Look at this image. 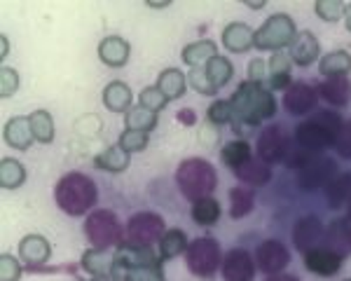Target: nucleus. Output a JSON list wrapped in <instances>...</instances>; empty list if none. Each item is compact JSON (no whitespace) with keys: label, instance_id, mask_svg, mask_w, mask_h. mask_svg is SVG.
<instances>
[{"label":"nucleus","instance_id":"f257e3e1","mask_svg":"<svg viewBox=\"0 0 351 281\" xmlns=\"http://www.w3.org/2000/svg\"><path fill=\"white\" fill-rule=\"evenodd\" d=\"M232 108V127L241 134L246 127H260L265 120L276 115V99L267 84L260 82H241L230 99Z\"/></svg>","mask_w":351,"mask_h":281},{"label":"nucleus","instance_id":"f03ea898","mask_svg":"<svg viewBox=\"0 0 351 281\" xmlns=\"http://www.w3.org/2000/svg\"><path fill=\"white\" fill-rule=\"evenodd\" d=\"M54 201L66 216H89L99 201V188L87 173L71 171L56 183Z\"/></svg>","mask_w":351,"mask_h":281},{"label":"nucleus","instance_id":"7ed1b4c3","mask_svg":"<svg viewBox=\"0 0 351 281\" xmlns=\"http://www.w3.org/2000/svg\"><path fill=\"white\" fill-rule=\"evenodd\" d=\"M342 117L339 112L332 110H319L309 117V120L300 122L295 127V136H293V143L300 145V148L309 150V153L324 155L326 148L335 145L337 134L342 129Z\"/></svg>","mask_w":351,"mask_h":281},{"label":"nucleus","instance_id":"20e7f679","mask_svg":"<svg viewBox=\"0 0 351 281\" xmlns=\"http://www.w3.org/2000/svg\"><path fill=\"white\" fill-rule=\"evenodd\" d=\"M176 185H178L180 195L195 204L204 197L213 195V190L218 188V173L211 162L202 160V157H188L176 169Z\"/></svg>","mask_w":351,"mask_h":281},{"label":"nucleus","instance_id":"39448f33","mask_svg":"<svg viewBox=\"0 0 351 281\" xmlns=\"http://www.w3.org/2000/svg\"><path fill=\"white\" fill-rule=\"evenodd\" d=\"M84 237L92 249H117L124 244V228L110 209H94L84 218Z\"/></svg>","mask_w":351,"mask_h":281},{"label":"nucleus","instance_id":"423d86ee","mask_svg":"<svg viewBox=\"0 0 351 281\" xmlns=\"http://www.w3.org/2000/svg\"><path fill=\"white\" fill-rule=\"evenodd\" d=\"M298 38L295 21L284 12H276L265 19V24L256 31V42L253 47L263 52H281L284 47H291Z\"/></svg>","mask_w":351,"mask_h":281},{"label":"nucleus","instance_id":"0eeeda50","mask_svg":"<svg viewBox=\"0 0 351 281\" xmlns=\"http://www.w3.org/2000/svg\"><path fill=\"white\" fill-rule=\"evenodd\" d=\"M185 260H188V269L195 277L211 279L223 267V251L213 237H197L195 241H190L188 251H185Z\"/></svg>","mask_w":351,"mask_h":281},{"label":"nucleus","instance_id":"6e6552de","mask_svg":"<svg viewBox=\"0 0 351 281\" xmlns=\"http://www.w3.org/2000/svg\"><path fill=\"white\" fill-rule=\"evenodd\" d=\"M164 218L160 213L152 211H141L134 213L127 221V228H124V241L134 246H145V249H152L155 244H160V239L164 237L167 228H164Z\"/></svg>","mask_w":351,"mask_h":281},{"label":"nucleus","instance_id":"1a4fd4ad","mask_svg":"<svg viewBox=\"0 0 351 281\" xmlns=\"http://www.w3.org/2000/svg\"><path fill=\"white\" fill-rule=\"evenodd\" d=\"M337 176V164L326 155L314 157L302 169H298V188L302 193H316Z\"/></svg>","mask_w":351,"mask_h":281},{"label":"nucleus","instance_id":"9d476101","mask_svg":"<svg viewBox=\"0 0 351 281\" xmlns=\"http://www.w3.org/2000/svg\"><path fill=\"white\" fill-rule=\"evenodd\" d=\"M253 258H256V267L260 272L271 277V274H281L288 267V262H291V251H288L279 239H265L263 244H258Z\"/></svg>","mask_w":351,"mask_h":281},{"label":"nucleus","instance_id":"9b49d317","mask_svg":"<svg viewBox=\"0 0 351 281\" xmlns=\"http://www.w3.org/2000/svg\"><path fill=\"white\" fill-rule=\"evenodd\" d=\"M288 148H291V140L284 134V129L279 125H269L260 132L256 153L258 160H263L265 164H274V162H284Z\"/></svg>","mask_w":351,"mask_h":281},{"label":"nucleus","instance_id":"f8f14e48","mask_svg":"<svg viewBox=\"0 0 351 281\" xmlns=\"http://www.w3.org/2000/svg\"><path fill=\"white\" fill-rule=\"evenodd\" d=\"M115 272H122V269H134V267H152V265H162V258L157 256L152 249H145V246H134L129 241H124L115 249ZM115 277V274H112Z\"/></svg>","mask_w":351,"mask_h":281},{"label":"nucleus","instance_id":"ddd939ff","mask_svg":"<svg viewBox=\"0 0 351 281\" xmlns=\"http://www.w3.org/2000/svg\"><path fill=\"white\" fill-rule=\"evenodd\" d=\"M223 279L225 281H253L256 279V258L246 249H232L223 258Z\"/></svg>","mask_w":351,"mask_h":281},{"label":"nucleus","instance_id":"4468645a","mask_svg":"<svg viewBox=\"0 0 351 281\" xmlns=\"http://www.w3.org/2000/svg\"><path fill=\"white\" fill-rule=\"evenodd\" d=\"M342 262L344 256H339L330 246H316V249L304 253V267L311 274H319V277H335L342 269Z\"/></svg>","mask_w":351,"mask_h":281},{"label":"nucleus","instance_id":"2eb2a0df","mask_svg":"<svg viewBox=\"0 0 351 281\" xmlns=\"http://www.w3.org/2000/svg\"><path fill=\"white\" fill-rule=\"evenodd\" d=\"M319 103V92L307 82H293L284 94V108L291 115H307Z\"/></svg>","mask_w":351,"mask_h":281},{"label":"nucleus","instance_id":"dca6fc26","mask_svg":"<svg viewBox=\"0 0 351 281\" xmlns=\"http://www.w3.org/2000/svg\"><path fill=\"white\" fill-rule=\"evenodd\" d=\"M291 237H293V244H295V249L300 253H307V251L316 249V246L321 244V239L326 237V230L316 216H304L295 223Z\"/></svg>","mask_w":351,"mask_h":281},{"label":"nucleus","instance_id":"f3484780","mask_svg":"<svg viewBox=\"0 0 351 281\" xmlns=\"http://www.w3.org/2000/svg\"><path fill=\"white\" fill-rule=\"evenodd\" d=\"M49 256H52V244L43 234H26L19 241V258L31 272L43 267L49 260Z\"/></svg>","mask_w":351,"mask_h":281},{"label":"nucleus","instance_id":"a211bd4d","mask_svg":"<svg viewBox=\"0 0 351 281\" xmlns=\"http://www.w3.org/2000/svg\"><path fill=\"white\" fill-rule=\"evenodd\" d=\"M253 42H256V31L243 21H232L223 28V45L230 52L243 54L253 47Z\"/></svg>","mask_w":351,"mask_h":281},{"label":"nucleus","instance_id":"6ab92c4d","mask_svg":"<svg viewBox=\"0 0 351 281\" xmlns=\"http://www.w3.org/2000/svg\"><path fill=\"white\" fill-rule=\"evenodd\" d=\"M129 54H132V45L120 36H108L99 42V59L110 69H122L127 66Z\"/></svg>","mask_w":351,"mask_h":281},{"label":"nucleus","instance_id":"aec40b11","mask_svg":"<svg viewBox=\"0 0 351 281\" xmlns=\"http://www.w3.org/2000/svg\"><path fill=\"white\" fill-rule=\"evenodd\" d=\"M291 69L293 59L291 52H274L267 61V87L269 89H288L291 87Z\"/></svg>","mask_w":351,"mask_h":281},{"label":"nucleus","instance_id":"412c9836","mask_svg":"<svg viewBox=\"0 0 351 281\" xmlns=\"http://www.w3.org/2000/svg\"><path fill=\"white\" fill-rule=\"evenodd\" d=\"M321 99H326L335 108H344L351 101V80L349 75H337V77H326L324 82L316 87Z\"/></svg>","mask_w":351,"mask_h":281},{"label":"nucleus","instance_id":"4be33fe9","mask_svg":"<svg viewBox=\"0 0 351 281\" xmlns=\"http://www.w3.org/2000/svg\"><path fill=\"white\" fill-rule=\"evenodd\" d=\"M321 56V45L316 40V36L311 31H302L298 33L295 42L291 45V59L293 64L300 66V69H307V66L314 64Z\"/></svg>","mask_w":351,"mask_h":281},{"label":"nucleus","instance_id":"5701e85b","mask_svg":"<svg viewBox=\"0 0 351 281\" xmlns=\"http://www.w3.org/2000/svg\"><path fill=\"white\" fill-rule=\"evenodd\" d=\"M3 138L10 148L14 150H28L33 145V129H31V120L24 115H16L12 120H8V125L3 129Z\"/></svg>","mask_w":351,"mask_h":281},{"label":"nucleus","instance_id":"b1692460","mask_svg":"<svg viewBox=\"0 0 351 281\" xmlns=\"http://www.w3.org/2000/svg\"><path fill=\"white\" fill-rule=\"evenodd\" d=\"M82 269L92 277H112L115 274V256L106 249H89L82 253Z\"/></svg>","mask_w":351,"mask_h":281},{"label":"nucleus","instance_id":"393cba45","mask_svg":"<svg viewBox=\"0 0 351 281\" xmlns=\"http://www.w3.org/2000/svg\"><path fill=\"white\" fill-rule=\"evenodd\" d=\"M129 164H132V153H127L122 145H110V148L101 150V153L94 157V167L99 169V171L122 173V171H127Z\"/></svg>","mask_w":351,"mask_h":281},{"label":"nucleus","instance_id":"a878e982","mask_svg":"<svg viewBox=\"0 0 351 281\" xmlns=\"http://www.w3.org/2000/svg\"><path fill=\"white\" fill-rule=\"evenodd\" d=\"M104 106L110 112H124L127 115V110L132 108V89H129V84L122 80H112L106 84Z\"/></svg>","mask_w":351,"mask_h":281},{"label":"nucleus","instance_id":"bb28decb","mask_svg":"<svg viewBox=\"0 0 351 281\" xmlns=\"http://www.w3.org/2000/svg\"><path fill=\"white\" fill-rule=\"evenodd\" d=\"M232 173H234V176L239 178L241 183L251 185V188H260V185H265V183L271 181L269 164H265V162L258 160V157H251L246 164H241L239 169H234Z\"/></svg>","mask_w":351,"mask_h":281},{"label":"nucleus","instance_id":"cd10ccee","mask_svg":"<svg viewBox=\"0 0 351 281\" xmlns=\"http://www.w3.org/2000/svg\"><path fill=\"white\" fill-rule=\"evenodd\" d=\"M213 56H218V45L213 40L190 42V45H185L183 52H180V59L188 66H192V69H204Z\"/></svg>","mask_w":351,"mask_h":281},{"label":"nucleus","instance_id":"c85d7f7f","mask_svg":"<svg viewBox=\"0 0 351 281\" xmlns=\"http://www.w3.org/2000/svg\"><path fill=\"white\" fill-rule=\"evenodd\" d=\"M155 87L167 97V101H176V99L183 97L185 89H188V77H185V73L178 69H167L160 73Z\"/></svg>","mask_w":351,"mask_h":281},{"label":"nucleus","instance_id":"c756f323","mask_svg":"<svg viewBox=\"0 0 351 281\" xmlns=\"http://www.w3.org/2000/svg\"><path fill=\"white\" fill-rule=\"evenodd\" d=\"M326 199L330 209H342L351 199V171H342L326 185Z\"/></svg>","mask_w":351,"mask_h":281},{"label":"nucleus","instance_id":"7c9ffc66","mask_svg":"<svg viewBox=\"0 0 351 281\" xmlns=\"http://www.w3.org/2000/svg\"><path fill=\"white\" fill-rule=\"evenodd\" d=\"M190 241H188V234L178 228H171L164 232V237L160 239V258L162 260H173V258L183 256L188 251Z\"/></svg>","mask_w":351,"mask_h":281},{"label":"nucleus","instance_id":"2f4dec72","mask_svg":"<svg viewBox=\"0 0 351 281\" xmlns=\"http://www.w3.org/2000/svg\"><path fill=\"white\" fill-rule=\"evenodd\" d=\"M230 216L234 218V221H239V218H246L248 213L253 211V206H256V188H243V185H237V188L230 190Z\"/></svg>","mask_w":351,"mask_h":281},{"label":"nucleus","instance_id":"473e14b6","mask_svg":"<svg viewBox=\"0 0 351 281\" xmlns=\"http://www.w3.org/2000/svg\"><path fill=\"white\" fill-rule=\"evenodd\" d=\"M319 73H321V75H326V77L349 75V73H351V54L344 52V49L328 52L326 56H321Z\"/></svg>","mask_w":351,"mask_h":281},{"label":"nucleus","instance_id":"72a5a7b5","mask_svg":"<svg viewBox=\"0 0 351 281\" xmlns=\"http://www.w3.org/2000/svg\"><path fill=\"white\" fill-rule=\"evenodd\" d=\"M192 221L197 225H204V228H211L220 221L223 216V209H220V201L213 199V197H204V199L195 201L192 204Z\"/></svg>","mask_w":351,"mask_h":281},{"label":"nucleus","instance_id":"f704fd0d","mask_svg":"<svg viewBox=\"0 0 351 281\" xmlns=\"http://www.w3.org/2000/svg\"><path fill=\"white\" fill-rule=\"evenodd\" d=\"M155 127H157V112L143 108V106H132L127 110V115H124V129L150 134Z\"/></svg>","mask_w":351,"mask_h":281},{"label":"nucleus","instance_id":"c9c22d12","mask_svg":"<svg viewBox=\"0 0 351 281\" xmlns=\"http://www.w3.org/2000/svg\"><path fill=\"white\" fill-rule=\"evenodd\" d=\"M26 183V169L14 157H3L0 162V185L5 190H16Z\"/></svg>","mask_w":351,"mask_h":281},{"label":"nucleus","instance_id":"e433bc0d","mask_svg":"<svg viewBox=\"0 0 351 281\" xmlns=\"http://www.w3.org/2000/svg\"><path fill=\"white\" fill-rule=\"evenodd\" d=\"M251 153H253V150H251V145H248L246 140L234 138V140H230V143L223 145L220 157H223V164L230 167L232 171H234V169H239L241 164H246V162L251 160Z\"/></svg>","mask_w":351,"mask_h":281},{"label":"nucleus","instance_id":"4c0bfd02","mask_svg":"<svg viewBox=\"0 0 351 281\" xmlns=\"http://www.w3.org/2000/svg\"><path fill=\"white\" fill-rule=\"evenodd\" d=\"M204 71H206L208 80L213 82L216 89L225 87V84L232 80V75H234V66H232V61L228 56H213V59L204 66Z\"/></svg>","mask_w":351,"mask_h":281},{"label":"nucleus","instance_id":"58836bf2","mask_svg":"<svg viewBox=\"0 0 351 281\" xmlns=\"http://www.w3.org/2000/svg\"><path fill=\"white\" fill-rule=\"evenodd\" d=\"M28 120H31V129H33V138L38 140V143L47 145L54 140V120L52 115H49L47 110H36L28 115Z\"/></svg>","mask_w":351,"mask_h":281},{"label":"nucleus","instance_id":"ea45409f","mask_svg":"<svg viewBox=\"0 0 351 281\" xmlns=\"http://www.w3.org/2000/svg\"><path fill=\"white\" fill-rule=\"evenodd\" d=\"M115 279L117 281H167L162 265L122 269V272H115Z\"/></svg>","mask_w":351,"mask_h":281},{"label":"nucleus","instance_id":"a19ab883","mask_svg":"<svg viewBox=\"0 0 351 281\" xmlns=\"http://www.w3.org/2000/svg\"><path fill=\"white\" fill-rule=\"evenodd\" d=\"M21 272H24L21 258H14L12 253H3L0 256V281H19Z\"/></svg>","mask_w":351,"mask_h":281},{"label":"nucleus","instance_id":"79ce46f5","mask_svg":"<svg viewBox=\"0 0 351 281\" xmlns=\"http://www.w3.org/2000/svg\"><path fill=\"white\" fill-rule=\"evenodd\" d=\"M148 134L143 132H132V129H124L120 134V140H117V145H122L127 153H143L145 148H148Z\"/></svg>","mask_w":351,"mask_h":281},{"label":"nucleus","instance_id":"37998d69","mask_svg":"<svg viewBox=\"0 0 351 281\" xmlns=\"http://www.w3.org/2000/svg\"><path fill=\"white\" fill-rule=\"evenodd\" d=\"M167 97L160 92L157 87H143V92H141L138 97V106H143V108H148L152 112H160L167 108Z\"/></svg>","mask_w":351,"mask_h":281},{"label":"nucleus","instance_id":"c03bdc74","mask_svg":"<svg viewBox=\"0 0 351 281\" xmlns=\"http://www.w3.org/2000/svg\"><path fill=\"white\" fill-rule=\"evenodd\" d=\"M344 10H347V5L339 3V0H319V3L314 5V12L324 21H332V24L344 14Z\"/></svg>","mask_w":351,"mask_h":281},{"label":"nucleus","instance_id":"a18cd8bd","mask_svg":"<svg viewBox=\"0 0 351 281\" xmlns=\"http://www.w3.org/2000/svg\"><path fill=\"white\" fill-rule=\"evenodd\" d=\"M188 82L192 84V89L195 92H199L202 97H213V94H218V89L213 87V82L208 80L206 71L204 69H192L188 73Z\"/></svg>","mask_w":351,"mask_h":281},{"label":"nucleus","instance_id":"49530a36","mask_svg":"<svg viewBox=\"0 0 351 281\" xmlns=\"http://www.w3.org/2000/svg\"><path fill=\"white\" fill-rule=\"evenodd\" d=\"M208 122L211 125H216V127H220V125H228V122H232V108H230V101H213L211 106H208Z\"/></svg>","mask_w":351,"mask_h":281},{"label":"nucleus","instance_id":"de8ad7c7","mask_svg":"<svg viewBox=\"0 0 351 281\" xmlns=\"http://www.w3.org/2000/svg\"><path fill=\"white\" fill-rule=\"evenodd\" d=\"M326 237H328V244H330V249L337 251L339 256H344V253L349 251L347 239H344V230H342V218H339V221H332L330 223V228H328Z\"/></svg>","mask_w":351,"mask_h":281},{"label":"nucleus","instance_id":"09e8293b","mask_svg":"<svg viewBox=\"0 0 351 281\" xmlns=\"http://www.w3.org/2000/svg\"><path fill=\"white\" fill-rule=\"evenodd\" d=\"M16 89H19V73L10 69V66H3L0 69V97L10 99Z\"/></svg>","mask_w":351,"mask_h":281},{"label":"nucleus","instance_id":"8fccbe9b","mask_svg":"<svg viewBox=\"0 0 351 281\" xmlns=\"http://www.w3.org/2000/svg\"><path fill=\"white\" fill-rule=\"evenodd\" d=\"M335 150L342 160H351V120H347L342 125L337 134V140H335Z\"/></svg>","mask_w":351,"mask_h":281},{"label":"nucleus","instance_id":"3c124183","mask_svg":"<svg viewBox=\"0 0 351 281\" xmlns=\"http://www.w3.org/2000/svg\"><path fill=\"white\" fill-rule=\"evenodd\" d=\"M248 80L260 82V84L267 82V64H265L263 59H253L251 64H248Z\"/></svg>","mask_w":351,"mask_h":281},{"label":"nucleus","instance_id":"603ef678","mask_svg":"<svg viewBox=\"0 0 351 281\" xmlns=\"http://www.w3.org/2000/svg\"><path fill=\"white\" fill-rule=\"evenodd\" d=\"M176 120L180 122V125H188V127H192L197 122V115H195V110L192 108H183V110H178L176 112Z\"/></svg>","mask_w":351,"mask_h":281},{"label":"nucleus","instance_id":"864d4df0","mask_svg":"<svg viewBox=\"0 0 351 281\" xmlns=\"http://www.w3.org/2000/svg\"><path fill=\"white\" fill-rule=\"evenodd\" d=\"M342 230H344V239H347V246L351 251V216L342 218Z\"/></svg>","mask_w":351,"mask_h":281},{"label":"nucleus","instance_id":"5fc2aeb1","mask_svg":"<svg viewBox=\"0 0 351 281\" xmlns=\"http://www.w3.org/2000/svg\"><path fill=\"white\" fill-rule=\"evenodd\" d=\"M265 281H300L295 274H271V277H267Z\"/></svg>","mask_w":351,"mask_h":281},{"label":"nucleus","instance_id":"6e6d98bb","mask_svg":"<svg viewBox=\"0 0 351 281\" xmlns=\"http://www.w3.org/2000/svg\"><path fill=\"white\" fill-rule=\"evenodd\" d=\"M0 42H3V49H0V59H8V52H10V38H8V36H0Z\"/></svg>","mask_w":351,"mask_h":281},{"label":"nucleus","instance_id":"4d7b16f0","mask_svg":"<svg viewBox=\"0 0 351 281\" xmlns=\"http://www.w3.org/2000/svg\"><path fill=\"white\" fill-rule=\"evenodd\" d=\"M344 24H347V31L351 33V5H347V10H344Z\"/></svg>","mask_w":351,"mask_h":281},{"label":"nucleus","instance_id":"13d9d810","mask_svg":"<svg viewBox=\"0 0 351 281\" xmlns=\"http://www.w3.org/2000/svg\"><path fill=\"white\" fill-rule=\"evenodd\" d=\"M145 5H148V8H169L171 3H169V0H164V3H145Z\"/></svg>","mask_w":351,"mask_h":281},{"label":"nucleus","instance_id":"bf43d9fd","mask_svg":"<svg viewBox=\"0 0 351 281\" xmlns=\"http://www.w3.org/2000/svg\"><path fill=\"white\" fill-rule=\"evenodd\" d=\"M248 8H253V10H260V8H265V0H260V3H246Z\"/></svg>","mask_w":351,"mask_h":281},{"label":"nucleus","instance_id":"052dcab7","mask_svg":"<svg viewBox=\"0 0 351 281\" xmlns=\"http://www.w3.org/2000/svg\"><path fill=\"white\" fill-rule=\"evenodd\" d=\"M92 281H117L115 277H92Z\"/></svg>","mask_w":351,"mask_h":281},{"label":"nucleus","instance_id":"680f3d73","mask_svg":"<svg viewBox=\"0 0 351 281\" xmlns=\"http://www.w3.org/2000/svg\"><path fill=\"white\" fill-rule=\"evenodd\" d=\"M347 209H349V216H351V199L347 201Z\"/></svg>","mask_w":351,"mask_h":281},{"label":"nucleus","instance_id":"e2e57ef3","mask_svg":"<svg viewBox=\"0 0 351 281\" xmlns=\"http://www.w3.org/2000/svg\"><path fill=\"white\" fill-rule=\"evenodd\" d=\"M75 281H84V279H75Z\"/></svg>","mask_w":351,"mask_h":281},{"label":"nucleus","instance_id":"0e129e2a","mask_svg":"<svg viewBox=\"0 0 351 281\" xmlns=\"http://www.w3.org/2000/svg\"><path fill=\"white\" fill-rule=\"evenodd\" d=\"M347 281H351V279H347Z\"/></svg>","mask_w":351,"mask_h":281}]
</instances>
